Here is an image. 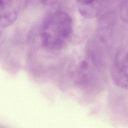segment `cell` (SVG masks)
<instances>
[{"mask_svg": "<svg viewBox=\"0 0 128 128\" xmlns=\"http://www.w3.org/2000/svg\"><path fill=\"white\" fill-rule=\"evenodd\" d=\"M73 30V20L68 14L61 10H52L44 17L40 24L42 45L50 50H60L70 39Z\"/></svg>", "mask_w": 128, "mask_h": 128, "instance_id": "obj_1", "label": "cell"}, {"mask_svg": "<svg viewBox=\"0 0 128 128\" xmlns=\"http://www.w3.org/2000/svg\"><path fill=\"white\" fill-rule=\"evenodd\" d=\"M110 75L114 83L121 88H128V47L122 46L112 62Z\"/></svg>", "mask_w": 128, "mask_h": 128, "instance_id": "obj_2", "label": "cell"}, {"mask_svg": "<svg viewBox=\"0 0 128 128\" xmlns=\"http://www.w3.org/2000/svg\"><path fill=\"white\" fill-rule=\"evenodd\" d=\"M24 1L18 0H1L0 1V28H6L12 24L17 18Z\"/></svg>", "mask_w": 128, "mask_h": 128, "instance_id": "obj_3", "label": "cell"}, {"mask_svg": "<svg viewBox=\"0 0 128 128\" xmlns=\"http://www.w3.org/2000/svg\"><path fill=\"white\" fill-rule=\"evenodd\" d=\"M76 6L78 12L82 16L90 18L98 15L104 4V2L100 0H78Z\"/></svg>", "mask_w": 128, "mask_h": 128, "instance_id": "obj_4", "label": "cell"}, {"mask_svg": "<svg viewBox=\"0 0 128 128\" xmlns=\"http://www.w3.org/2000/svg\"><path fill=\"white\" fill-rule=\"evenodd\" d=\"M120 12L122 20L128 24V0L124 1L121 4Z\"/></svg>", "mask_w": 128, "mask_h": 128, "instance_id": "obj_5", "label": "cell"}, {"mask_svg": "<svg viewBox=\"0 0 128 128\" xmlns=\"http://www.w3.org/2000/svg\"></svg>", "mask_w": 128, "mask_h": 128, "instance_id": "obj_6", "label": "cell"}]
</instances>
